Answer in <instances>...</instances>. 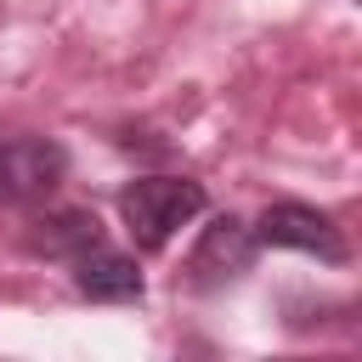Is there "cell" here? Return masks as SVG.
<instances>
[{"mask_svg":"<svg viewBox=\"0 0 362 362\" xmlns=\"http://www.w3.org/2000/svg\"><path fill=\"white\" fill-rule=\"evenodd\" d=\"M204 209H209V192L192 175H136L119 192V221H124V232L141 255L170 249V238L181 226H192Z\"/></svg>","mask_w":362,"mask_h":362,"instance_id":"obj_1","label":"cell"},{"mask_svg":"<svg viewBox=\"0 0 362 362\" xmlns=\"http://www.w3.org/2000/svg\"><path fill=\"white\" fill-rule=\"evenodd\" d=\"M68 181V147L57 136H6L0 141V209H40Z\"/></svg>","mask_w":362,"mask_h":362,"instance_id":"obj_2","label":"cell"},{"mask_svg":"<svg viewBox=\"0 0 362 362\" xmlns=\"http://www.w3.org/2000/svg\"><path fill=\"white\" fill-rule=\"evenodd\" d=\"M255 255H260V243H255L249 221H238V215H209V226L198 232V243H192V255H187V288H192V294H215V288L238 283V277L255 266Z\"/></svg>","mask_w":362,"mask_h":362,"instance_id":"obj_4","label":"cell"},{"mask_svg":"<svg viewBox=\"0 0 362 362\" xmlns=\"http://www.w3.org/2000/svg\"><path fill=\"white\" fill-rule=\"evenodd\" d=\"M68 272H74V288H79L85 300H96V305H136V300L147 294V277H141L136 255L113 249L107 238L90 243L85 255H74Z\"/></svg>","mask_w":362,"mask_h":362,"instance_id":"obj_5","label":"cell"},{"mask_svg":"<svg viewBox=\"0 0 362 362\" xmlns=\"http://www.w3.org/2000/svg\"><path fill=\"white\" fill-rule=\"evenodd\" d=\"M107 238V226H102V215L96 209H85V204H62V209H45V215H34L28 226H23V249L28 255H40V260H74V255H85L90 243H102Z\"/></svg>","mask_w":362,"mask_h":362,"instance_id":"obj_6","label":"cell"},{"mask_svg":"<svg viewBox=\"0 0 362 362\" xmlns=\"http://www.w3.org/2000/svg\"><path fill=\"white\" fill-rule=\"evenodd\" d=\"M255 243L260 249H300V255H317L328 266H345L351 260V243H345V226L317 209V204H300V198H283V204H266L255 221H249Z\"/></svg>","mask_w":362,"mask_h":362,"instance_id":"obj_3","label":"cell"}]
</instances>
